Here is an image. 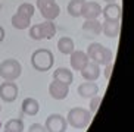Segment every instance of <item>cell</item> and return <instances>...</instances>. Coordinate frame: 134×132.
Instances as JSON below:
<instances>
[{"mask_svg":"<svg viewBox=\"0 0 134 132\" xmlns=\"http://www.w3.org/2000/svg\"><path fill=\"white\" fill-rule=\"evenodd\" d=\"M87 56L90 62L97 63L99 66H105L114 60V53L110 49L102 46L100 43H91L87 47Z\"/></svg>","mask_w":134,"mask_h":132,"instance_id":"obj_1","label":"cell"},{"mask_svg":"<svg viewBox=\"0 0 134 132\" xmlns=\"http://www.w3.org/2000/svg\"><path fill=\"white\" fill-rule=\"evenodd\" d=\"M55 56L49 49H37L31 56V65L38 72H47L53 68Z\"/></svg>","mask_w":134,"mask_h":132,"instance_id":"obj_2","label":"cell"},{"mask_svg":"<svg viewBox=\"0 0 134 132\" xmlns=\"http://www.w3.org/2000/svg\"><path fill=\"white\" fill-rule=\"evenodd\" d=\"M65 119H66V123L72 128L86 129L91 121V113L87 109H83V107H72L68 112V116Z\"/></svg>","mask_w":134,"mask_h":132,"instance_id":"obj_3","label":"cell"},{"mask_svg":"<svg viewBox=\"0 0 134 132\" xmlns=\"http://www.w3.org/2000/svg\"><path fill=\"white\" fill-rule=\"evenodd\" d=\"M22 74V66L16 59H6L0 63V76L4 81H16Z\"/></svg>","mask_w":134,"mask_h":132,"instance_id":"obj_4","label":"cell"},{"mask_svg":"<svg viewBox=\"0 0 134 132\" xmlns=\"http://www.w3.org/2000/svg\"><path fill=\"white\" fill-rule=\"evenodd\" d=\"M44 128H46L47 132H66L68 123H66V119L62 115H59V113H52V115L47 116V119H46Z\"/></svg>","mask_w":134,"mask_h":132,"instance_id":"obj_5","label":"cell"},{"mask_svg":"<svg viewBox=\"0 0 134 132\" xmlns=\"http://www.w3.org/2000/svg\"><path fill=\"white\" fill-rule=\"evenodd\" d=\"M18 85L13 81H4L0 84V98L4 103H12L18 98Z\"/></svg>","mask_w":134,"mask_h":132,"instance_id":"obj_6","label":"cell"},{"mask_svg":"<svg viewBox=\"0 0 134 132\" xmlns=\"http://www.w3.org/2000/svg\"><path fill=\"white\" fill-rule=\"evenodd\" d=\"M49 94L55 100H65L69 94V85L53 79V82H50V85H49Z\"/></svg>","mask_w":134,"mask_h":132,"instance_id":"obj_7","label":"cell"},{"mask_svg":"<svg viewBox=\"0 0 134 132\" xmlns=\"http://www.w3.org/2000/svg\"><path fill=\"white\" fill-rule=\"evenodd\" d=\"M102 15V6L97 2H84L81 16L84 19H97Z\"/></svg>","mask_w":134,"mask_h":132,"instance_id":"obj_8","label":"cell"},{"mask_svg":"<svg viewBox=\"0 0 134 132\" xmlns=\"http://www.w3.org/2000/svg\"><path fill=\"white\" fill-rule=\"evenodd\" d=\"M69 56H71V59H69V62H71V68L74 70H78V72H81V70L84 69V66L90 62L87 53H86V51H81V50H74Z\"/></svg>","mask_w":134,"mask_h":132,"instance_id":"obj_9","label":"cell"},{"mask_svg":"<svg viewBox=\"0 0 134 132\" xmlns=\"http://www.w3.org/2000/svg\"><path fill=\"white\" fill-rule=\"evenodd\" d=\"M102 13H103V18L108 21H121L122 10L118 3H108L102 9Z\"/></svg>","mask_w":134,"mask_h":132,"instance_id":"obj_10","label":"cell"},{"mask_svg":"<svg viewBox=\"0 0 134 132\" xmlns=\"http://www.w3.org/2000/svg\"><path fill=\"white\" fill-rule=\"evenodd\" d=\"M81 76L86 79V81H90V82H94L99 76H100V66L94 62H88L84 69L81 70Z\"/></svg>","mask_w":134,"mask_h":132,"instance_id":"obj_11","label":"cell"},{"mask_svg":"<svg viewBox=\"0 0 134 132\" xmlns=\"http://www.w3.org/2000/svg\"><path fill=\"white\" fill-rule=\"evenodd\" d=\"M77 93H78L83 98H91V97H94V95L99 94V85L94 84V82H90V81L83 82V84L78 85Z\"/></svg>","mask_w":134,"mask_h":132,"instance_id":"obj_12","label":"cell"},{"mask_svg":"<svg viewBox=\"0 0 134 132\" xmlns=\"http://www.w3.org/2000/svg\"><path fill=\"white\" fill-rule=\"evenodd\" d=\"M119 29H121V23L119 21H108L105 19L102 23V32L109 38H116L119 35Z\"/></svg>","mask_w":134,"mask_h":132,"instance_id":"obj_13","label":"cell"},{"mask_svg":"<svg viewBox=\"0 0 134 132\" xmlns=\"http://www.w3.org/2000/svg\"><path fill=\"white\" fill-rule=\"evenodd\" d=\"M83 32L87 37H96L102 34V23L97 19H86L83 23Z\"/></svg>","mask_w":134,"mask_h":132,"instance_id":"obj_14","label":"cell"},{"mask_svg":"<svg viewBox=\"0 0 134 132\" xmlns=\"http://www.w3.org/2000/svg\"><path fill=\"white\" fill-rule=\"evenodd\" d=\"M40 110V104L36 98L32 97H27L22 101V106H21V112L25 116H36Z\"/></svg>","mask_w":134,"mask_h":132,"instance_id":"obj_15","label":"cell"},{"mask_svg":"<svg viewBox=\"0 0 134 132\" xmlns=\"http://www.w3.org/2000/svg\"><path fill=\"white\" fill-rule=\"evenodd\" d=\"M53 79L60 81L63 84H66V85H71L72 82H74V74L68 68H58L53 72Z\"/></svg>","mask_w":134,"mask_h":132,"instance_id":"obj_16","label":"cell"},{"mask_svg":"<svg viewBox=\"0 0 134 132\" xmlns=\"http://www.w3.org/2000/svg\"><path fill=\"white\" fill-rule=\"evenodd\" d=\"M58 50L62 55H71L72 51L75 50L74 40L69 38V37H60L59 41H58Z\"/></svg>","mask_w":134,"mask_h":132,"instance_id":"obj_17","label":"cell"},{"mask_svg":"<svg viewBox=\"0 0 134 132\" xmlns=\"http://www.w3.org/2000/svg\"><path fill=\"white\" fill-rule=\"evenodd\" d=\"M38 25H40V31H41L43 38L52 40L56 35V25L53 23V21H44V22L38 23Z\"/></svg>","mask_w":134,"mask_h":132,"instance_id":"obj_18","label":"cell"},{"mask_svg":"<svg viewBox=\"0 0 134 132\" xmlns=\"http://www.w3.org/2000/svg\"><path fill=\"white\" fill-rule=\"evenodd\" d=\"M40 12H41V16L44 18V21H53L59 16L60 8H59L58 3H53V4H50V6H47V8L41 9Z\"/></svg>","mask_w":134,"mask_h":132,"instance_id":"obj_19","label":"cell"},{"mask_svg":"<svg viewBox=\"0 0 134 132\" xmlns=\"http://www.w3.org/2000/svg\"><path fill=\"white\" fill-rule=\"evenodd\" d=\"M12 25L16 29H27L31 25V19L24 15H21V13H15L12 16Z\"/></svg>","mask_w":134,"mask_h":132,"instance_id":"obj_20","label":"cell"},{"mask_svg":"<svg viewBox=\"0 0 134 132\" xmlns=\"http://www.w3.org/2000/svg\"><path fill=\"white\" fill-rule=\"evenodd\" d=\"M86 0H69V3L66 6L68 13L74 18H80L81 16V9H83V4Z\"/></svg>","mask_w":134,"mask_h":132,"instance_id":"obj_21","label":"cell"},{"mask_svg":"<svg viewBox=\"0 0 134 132\" xmlns=\"http://www.w3.org/2000/svg\"><path fill=\"white\" fill-rule=\"evenodd\" d=\"M4 129L12 132H24V122H22V119H10L6 122Z\"/></svg>","mask_w":134,"mask_h":132,"instance_id":"obj_22","label":"cell"},{"mask_svg":"<svg viewBox=\"0 0 134 132\" xmlns=\"http://www.w3.org/2000/svg\"><path fill=\"white\" fill-rule=\"evenodd\" d=\"M34 12H36V8H34L31 3H22L19 8H18V12H16V13H21V15H24V16H27V18L31 19L32 16H34Z\"/></svg>","mask_w":134,"mask_h":132,"instance_id":"obj_23","label":"cell"},{"mask_svg":"<svg viewBox=\"0 0 134 132\" xmlns=\"http://www.w3.org/2000/svg\"><path fill=\"white\" fill-rule=\"evenodd\" d=\"M100 103H102V97H100V95H94V97L90 98V109H88V112L91 113V116L96 115V112H97Z\"/></svg>","mask_w":134,"mask_h":132,"instance_id":"obj_24","label":"cell"},{"mask_svg":"<svg viewBox=\"0 0 134 132\" xmlns=\"http://www.w3.org/2000/svg\"><path fill=\"white\" fill-rule=\"evenodd\" d=\"M30 37H31L32 40H43V35H41V31H40V25L37 23V25H32L31 28H30Z\"/></svg>","mask_w":134,"mask_h":132,"instance_id":"obj_25","label":"cell"},{"mask_svg":"<svg viewBox=\"0 0 134 132\" xmlns=\"http://www.w3.org/2000/svg\"><path fill=\"white\" fill-rule=\"evenodd\" d=\"M28 132H47V131H46V128H44V125L32 123L31 126H30V129H28Z\"/></svg>","mask_w":134,"mask_h":132,"instance_id":"obj_26","label":"cell"},{"mask_svg":"<svg viewBox=\"0 0 134 132\" xmlns=\"http://www.w3.org/2000/svg\"><path fill=\"white\" fill-rule=\"evenodd\" d=\"M53 3H56V0H37V8L41 10V9L47 8V6H50Z\"/></svg>","mask_w":134,"mask_h":132,"instance_id":"obj_27","label":"cell"},{"mask_svg":"<svg viewBox=\"0 0 134 132\" xmlns=\"http://www.w3.org/2000/svg\"><path fill=\"white\" fill-rule=\"evenodd\" d=\"M105 66H106V68H105V70H103V75H105V79L109 81L110 74H112V69H114V63L110 62V63H108V65H105Z\"/></svg>","mask_w":134,"mask_h":132,"instance_id":"obj_28","label":"cell"},{"mask_svg":"<svg viewBox=\"0 0 134 132\" xmlns=\"http://www.w3.org/2000/svg\"><path fill=\"white\" fill-rule=\"evenodd\" d=\"M3 40H4V29H3V27L0 25V43H2Z\"/></svg>","mask_w":134,"mask_h":132,"instance_id":"obj_29","label":"cell"},{"mask_svg":"<svg viewBox=\"0 0 134 132\" xmlns=\"http://www.w3.org/2000/svg\"><path fill=\"white\" fill-rule=\"evenodd\" d=\"M103 2H106V3H115L116 0H103Z\"/></svg>","mask_w":134,"mask_h":132,"instance_id":"obj_30","label":"cell"},{"mask_svg":"<svg viewBox=\"0 0 134 132\" xmlns=\"http://www.w3.org/2000/svg\"><path fill=\"white\" fill-rule=\"evenodd\" d=\"M3 132H12V131H8V129H4V131Z\"/></svg>","mask_w":134,"mask_h":132,"instance_id":"obj_31","label":"cell"},{"mask_svg":"<svg viewBox=\"0 0 134 132\" xmlns=\"http://www.w3.org/2000/svg\"><path fill=\"white\" fill-rule=\"evenodd\" d=\"M0 10H2V3H0Z\"/></svg>","mask_w":134,"mask_h":132,"instance_id":"obj_32","label":"cell"},{"mask_svg":"<svg viewBox=\"0 0 134 132\" xmlns=\"http://www.w3.org/2000/svg\"><path fill=\"white\" fill-rule=\"evenodd\" d=\"M0 112H2V106H0Z\"/></svg>","mask_w":134,"mask_h":132,"instance_id":"obj_33","label":"cell"}]
</instances>
